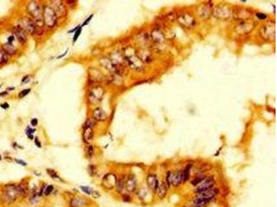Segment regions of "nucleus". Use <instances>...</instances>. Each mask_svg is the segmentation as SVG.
<instances>
[{
  "instance_id": "f257e3e1",
  "label": "nucleus",
  "mask_w": 277,
  "mask_h": 207,
  "mask_svg": "<svg viewBox=\"0 0 277 207\" xmlns=\"http://www.w3.org/2000/svg\"><path fill=\"white\" fill-rule=\"evenodd\" d=\"M20 196L17 185L8 184L4 187L1 196L2 200L4 203L10 204L14 203Z\"/></svg>"
},
{
  "instance_id": "f03ea898",
  "label": "nucleus",
  "mask_w": 277,
  "mask_h": 207,
  "mask_svg": "<svg viewBox=\"0 0 277 207\" xmlns=\"http://www.w3.org/2000/svg\"><path fill=\"white\" fill-rule=\"evenodd\" d=\"M42 16H43V21L45 25L48 27L51 28L55 25L57 22L56 14H55L54 10L52 9L51 8L45 6L43 9Z\"/></svg>"
},
{
  "instance_id": "7ed1b4c3",
  "label": "nucleus",
  "mask_w": 277,
  "mask_h": 207,
  "mask_svg": "<svg viewBox=\"0 0 277 207\" xmlns=\"http://www.w3.org/2000/svg\"><path fill=\"white\" fill-rule=\"evenodd\" d=\"M27 10L30 15L36 20H40L42 17V10L38 2H31L28 4Z\"/></svg>"
},
{
  "instance_id": "20e7f679",
  "label": "nucleus",
  "mask_w": 277,
  "mask_h": 207,
  "mask_svg": "<svg viewBox=\"0 0 277 207\" xmlns=\"http://www.w3.org/2000/svg\"><path fill=\"white\" fill-rule=\"evenodd\" d=\"M215 184V180L213 177H206L200 184L198 185V187L195 189V193H200L202 192L206 191L207 190L211 189Z\"/></svg>"
},
{
  "instance_id": "39448f33",
  "label": "nucleus",
  "mask_w": 277,
  "mask_h": 207,
  "mask_svg": "<svg viewBox=\"0 0 277 207\" xmlns=\"http://www.w3.org/2000/svg\"><path fill=\"white\" fill-rule=\"evenodd\" d=\"M20 27L25 32H27L30 34H33L36 32V24L32 22L31 20L26 17L21 20Z\"/></svg>"
},
{
  "instance_id": "423d86ee",
  "label": "nucleus",
  "mask_w": 277,
  "mask_h": 207,
  "mask_svg": "<svg viewBox=\"0 0 277 207\" xmlns=\"http://www.w3.org/2000/svg\"><path fill=\"white\" fill-rule=\"evenodd\" d=\"M103 95V90L101 87H95L89 93V99L91 102H97L102 98Z\"/></svg>"
},
{
  "instance_id": "0eeeda50",
  "label": "nucleus",
  "mask_w": 277,
  "mask_h": 207,
  "mask_svg": "<svg viewBox=\"0 0 277 207\" xmlns=\"http://www.w3.org/2000/svg\"><path fill=\"white\" fill-rule=\"evenodd\" d=\"M182 181V172L180 171H176L174 172H171V177H170V184L173 187H177L180 184L181 182Z\"/></svg>"
},
{
  "instance_id": "6e6552de",
  "label": "nucleus",
  "mask_w": 277,
  "mask_h": 207,
  "mask_svg": "<svg viewBox=\"0 0 277 207\" xmlns=\"http://www.w3.org/2000/svg\"><path fill=\"white\" fill-rule=\"evenodd\" d=\"M218 189L212 188H211V189L206 191L198 193V198L207 199V200H211V199L214 198L215 196L218 194Z\"/></svg>"
},
{
  "instance_id": "1a4fd4ad",
  "label": "nucleus",
  "mask_w": 277,
  "mask_h": 207,
  "mask_svg": "<svg viewBox=\"0 0 277 207\" xmlns=\"http://www.w3.org/2000/svg\"><path fill=\"white\" fill-rule=\"evenodd\" d=\"M126 187L127 191L128 192H133L135 191L136 188H137V181H136L135 177L134 176L130 175L126 179Z\"/></svg>"
},
{
  "instance_id": "9d476101",
  "label": "nucleus",
  "mask_w": 277,
  "mask_h": 207,
  "mask_svg": "<svg viewBox=\"0 0 277 207\" xmlns=\"http://www.w3.org/2000/svg\"><path fill=\"white\" fill-rule=\"evenodd\" d=\"M147 183L149 186V187L151 188L153 190V191L154 193L157 192V188L159 187V181L157 179V177L155 176H153V175H150L148 177L147 179Z\"/></svg>"
},
{
  "instance_id": "9b49d317",
  "label": "nucleus",
  "mask_w": 277,
  "mask_h": 207,
  "mask_svg": "<svg viewBox=\"0 0 277 207\" xmlns=\"http://www.w3.org/2000/svg\"><path fill=\"white\" fill-rule=\"evenodd\" d=\"M14 33L20 43H22V44L26 43V40H27V38H26L25 32L20 27V26L19 27L15 28Z\"/></svg>"
},
{
  "instance_id": "f8f14e48",
  "label": "nucleus",
  "mask_w": 277,
  "mask_h": 207,
  "mask_svg": "<svg viewBox=\"0 0 277 207\" xmlns=\"http://www.w3.org/2000/svg\"><path fill=\"white\" fill-rule=\"evenodd\" d=\"M17 187L20 196H22V197H27L29 193V188L28 184H26V182H22L17 185Z\"/></svg>"
},
{
  "instance_id": "ddd939ff",
  "label": "nucleus",
  "mask_w": 277,
  "mask_h": 207,
  "mask_svg": "<svg viewBox=\"0 0 277 207\" xmlns=\"http://www.w3.org/2000/svg\"><path fill=\"white\" fill-rule=\"evenodd\" d=\"M93 137H94L93 129L90 128V127H84L83 135H82L84 141L87 143H89L92 140Z\"/></svg>"
},
{
  "instance_id": "4468645a",
  "label": "nucleus",
  "mask_w": 277,
  "mask_h": 207,
  "mask_svg": "<svg viewBox=\"0 0 277 207\" xmlns=\"http://www.w3.org/2000/svg\"><path fill=\"white\" fill-rule=\"evenodd\" d=\"M93 115H94V119L98 121H104L107 118L105 112L103 109H101V108H97V109H95Z\"/></svg>"
},
{
  "instance_id": "2eb2a0df",
  "label": "nucleus",
  "mask_w": 277,
  "mask_h": 207,
  "mask_svg": "<svg viewBox=\"0 0 277 207\" xmlns=\"http://www.w3.org/2000/svg\"><path fill=\"white\" fill-rule=\"evenodd\" d=\"M85 203L86 200L83 198H74L69 202V206L70 207H82Z\"/></svg>"
},
{
  "instance_id": "dca6fc26",
  "label": "nucleus",
  "mask_w": 277,
  "mask_h": 207,
  "mask_svg": "<svg viewBox=\"0 0 277 207\" xmlns=\"http://www.w3.org/2000/svg\"><path fill=\"white\" fill-rule=\"evenodd\" d=\"M167 187L168 186L166 184V183L165 182H162L161 184L159 185V187L157 188V194L159 198L163 199L166 197V195L167 194Z\"/></svg>"
},
{
  "instance_id": "f3484780",
  "label": "nucleus",
  "mask_w": 277,
  "mask_h": 207,
  "mask_svg": "<svg viewBox=\"0 0 277 207\" xmlns=\"http://www.w3.org/2000/svg\"><path fill=\"white\" fill-rule=\"evenodd\" d=\"M126 177L125 176H121L120 178L117 180L116 183V191L119 193H121L123 191V188L126 186Z\"/></svg>"
},
{
  "instance_id": "a211bd4d",
  "label": "nucleus",
  "mask_w": 277,
  "mask_h": 207,
  "mask_svg": "<svg viewBox=\"0 0 277 207\" xmlns=\"http://www.w3.org/2000/svg\"><path fill=\"white\" fill-rule=\"evenodd\" d=\"M191 169V164H188V165L185 167V169H184V171L182 172V180L184 182H187L189 179V177H190Z\"/></svg>"
},
{
  "instance_id": "6ab92c4d",
  "label": "nucleus",
  "mask_w": 277,
  "mask_h": 207,
  "mask_svg": "<svg viewBox=\"0 0 277 207\" xmlns=\"http://www.w3.org/2000/svg\"><path fill=\"white\" fill-rule=\"evenodd\" d=\"M4 51L8 55H13L15 53L16 49L11 44L9 43L4 45Z\"/></svg>"
},
{
  "instance_id": "aec40b11",
  "label": "nucleus",
  "mask_w": 277,
  "mask_h": 207,
  "mask_svg": "<svg viewBox=\"0 0 277 207\" xmlns=\"http://www.w3.org/2000/svg\"><path fill=\"white\" fill-rule=\"evenodd\" d=\"M46 171L47 172V174L49 175V176L51 177V178H53V179H58V180H60V181H62V179H61L60 177V176H58V172L55 171V170L52 169H47Z\"/></svg>"
},
{
  "instance_id": "412c9836",
  "label": "nucleus",
  "mask_w": 277,
  "mask_h": 207,
  "mask_svg": "<svg viewBox=\"0 0 277 207\" xmlns=\"http://www.w3.org/2000/svg\"><path fill=\"white\" fill-rule=\"evenodd\" d=\"M39 198L40 197L39 196V193H37V190L36 189L33 190V191H32V193L31 195V197L29 198V201H30L31 203H36L38 201Z\"/></svg>"
},
{
  "instance_id": "4be33fe9",
  "label": "nucleus",
  "mask_w": 277,
  "mask_h": 207,
  "mask_svg": "<svg viewBox=\"0 0 277 207\" xmlns=\"http://www.w3.org/2000/svg\"><path fill=\"white\" fill-rule=\"evenodd\" d=\"M212 200V199H211ZM211 200H207V199H203V198H198L196 199V200L194 201V203H195V204H196L197 206H203V205H205V204H207V203H209L210 201H211Z\"/></svg>"
},
{
  "instance_id": "5701e85b",
  "label": "nucleus",
  "mask_w": 277,
  "mask_h": 207,
  "mask_svg": "<svg viewBox=\"0 0 277 207\" xmlns=\"http://www.w3.org/2000/svg\"><path fill=\"white\" fill-rule=\"evenodd\" d=\"M9 60V56L4 50H0V64H5Z\"/></svg>"
},
{
  "instance_id": "b1692460",
  "label": "nucleus",
  "mask_w": 277,
  "mask_h": 207,
  "mask_svg": "<svg viewBox=\"0 0 277 207\" xmlns=\"http://www.w3.org/2000/svg\"><path fill=\"white\" fill-rule=\"evenodd\" d=\"M54 185H52V184L48 185L47 187H46L44 188V196L48 197V196L50 195L53 192H54Z\"/></svg>"
},
{
  "instance_id": "393cba45",
  "label": "nucleus",
  "mask_w": 277,
  "mask_h": 207,
  "mask_svg": "<svg viewBox=\"0 0 277 207\" xmlns=\"http://www.w3.org/2000/svg\"><path fill=\"white\" fill-rule=\"evenodd\" d=\"M87 171H88V173L91 177H94L95 176H97V167L94 165H89L88 168H87Z\"/></svg>"
},
{
  "instance_id": "a878e982",
  "label": "nucleus",
  "mask_w": 277,
  "mask_h": 207,
  "mask_svg": "<svg viewBox=\"0 0 277 207\" xmlns=\"http://www.w3.org/2000/svg\"><path fill=\"white\" fill-rule=\"evenodd\" d=\"M96 124H97V122H96V119L94 118H89L85 122L84 127H90V128L93 129L96 125Z\"/></svg>"
},
{
  "instance_id": "bb28decb",
  "label": "nucleus",
  "mask_w": 277,
  "mask_h": 207,
  "mask_svg": "<svg viewBox=\"0 0 277 207\" xmlns=\"http://www.w3.org/2000/svg\"><path fill=\"white\" fill-rule=\"evenodd\" d=\"M205 178H206V177L204 176L196 177L195 178L193 179V181L191 182V184H192L193 186H198L199 184H200V183L203 181Z\"/></svg>"
},
{
  "instance_id": "cd10ccee",
  "label": "nucleus",
  "mask_w": 277,
  "mask_h": 207,
  "mask_svg": "<svg viewBox=\"0 0 277 207\" xmlns=\"http://www.w3.org/2000/svg\"><path fill=\"white\" fill-rule=\"evenodd\" d=\"M55 8H56V10H55V11H56V13H59L60 14H61V15H65V7L63 6V5L61 4V3H58V5L56 6H55Z\"/></svg>"
},
{
  "instance_id": "c85d7f7f",
  "label": "nucleus",
  "mask_w": 277,
  "mask_h": 207,
  "mask_svg": "<svg viewBox=\"0 0 277 207\" xmlns=\"http://www.w3.org/2000/svg\"><path fill=\"white\" fill-rule=\"evenodd\" d=\"M80 188H81V191L82 192H84L85 194L88 195H91V193L92 192V189L89 187H84V186H81L80 187Z\"/></svg>"
},
{
  "instance_id": "c756f323",
  "label": "nucleus",
  "mask_w": 277,
  "mask_h": 207,
  "mask_svg": "<svg viewBox=\"0 0 277 207\" xmlns=\"http://www.w3.org/2000/svg\"><path fill=\"white\" fill-rule=\"evenodd\" d=\"M87 155L88 156L89 158H92L93 156L94 155V148L93 146H89L88 148H87Z\"/></svg>"
},
{
  "instance_id": "7c9ffc66",
  "label": "nucleus",
  "mask_w": 277,
  "mask_h": 207,
  "mask_svg": "<svg viewBox=\"0 0 277 207\" xmlns=\"http://www.w3.org/2000/svg\"><path fill=\"white\" fill-rule=\"evenodd\" d=\"M30 91H31V89H29L23 90V91H21V92L20 93V94H19V97L22 98V97H25L26 95H27L29 93H30Z\"/></svg>"
},
{
  "instance_id": "2f4dec72",
  "label": "nucleus",
  "mask_w": 277,
  "mask_h": 207,
  "mask_svg": "<svg viewBox=\"0 0 277 207\" xmlns=\"http://www.w3.org/2000/svg\"><path fill=\"white\" fill-rule=\"evenodd\" d=\"M170 177H171V172L168 171L166 176V183L169 187H170V184H170Z\"/></svg>"
},
{
  "instance_id": "473e14b6",
  "label": "nucleus",
  "mask_w": 277,
  "mask_h": 207,
  "mask_svg": "<svg viewBox=\"0 0 277 207\" xmlns=\"http://www.w3.org/2000/svg\"><path fill=\"white\" fill-rule=\"evenodd\" d=\"M81 31H82L81 28H78V29H77V31H76V33H75V34H74V42H76V39H78V38L80 35V34H81Z\"/></svg>"
},
{
  "instance_id": "72a5a7b5",
  "label": "nucleus",
  "mask_w": 277,
  "mask_h": 207,
  "mask_svg": "<svg viewBox=\"0 0 277 207\" xmlns=\"http://www.w3.org/2000/svg\"><path fill=\"white\" fill-rule=\"evenodd\" d=\"M25 132H26V135H27V136H28V135H33V133L35 132V129H32L31 128H30V127H27V128H26V129Z\"/></svg>"
},
{
  "instance_id": "f704fd0d",
  "label": "nucleus",
  "mask_w": 277,
  "mask_h": 207,
  "mask_svg": "<svg viewBox=\"0 0 277 207\" xmlns=\"http://www.w3.org/2000/svg\"><path fill=\"white\" fill-rule=\"evenodd\" d=\"M15 161L16 162V163L18 164H20V165H21V166H27V163L23 161V160H17V159H15Z\"/></svg>"
},
{
  "instance_id": "c9c22d12",
  "label": "nucleus",
  "mask_w": 277,
  "mask_h": 207,
  "mask_svg": "<svg viewBox=\"0 0 277 207\" xmlns=\"http://www.w3.org/2000/svg\"><path fill=\"white\" fill-rule=\"evenodd\" d=\"M122 198H123V200L124 202H130L131 201V198H130V195H126V194L123 195V196H122Z\"/></svg>"
},
{
  "instance_id": "e433bc0d",
  "label": "nucleus",
  "mask_w": 277,
  "mask_h": 207,
  "mask_svg": "<svg viewBox=\"0 0 277 207\" xmlns=\"http://www.w3.org/2000/svg\"><path fill=\"white\" fill-rule=\"evenodd\" d=\"M91 195H92V197L94 198H99L100 196H101L100 193H98V192H97V191H92V192L91 193Z\"/></svg>"
},
{
  "instance_id": "4c0bfd02",
  "label": "nucleus",
  "mask_w": 277,
  "mask_h": 207,
  "mask_svg": "<svg viewBox=\"0 0 277 207\" xmlns=\"http://www.w3.org/2000/svg\"><path fill=\"white\" fill-rule=\"evenodd\" d=\"M35 144H36V145L37 147H38V148H41V147H42L41 142H40V140H38V137H36V139H35Z\"/></svg>"
},
{
  "instance_id": "58836bf2",
  "label": "nucleus",
  "mask_w": 277,
  "mask_h": 207,
  "mask_svg": "<svg viewBox=\"0 0 277 207\" xmlns=\"http://www.w3.org/2000/svg\"><path fill=\"white\" fill-rule=\"evenodd\" d=\"M92 17H93V15H90L89 17L87 18L86 20H85V22L83 23V24H82V26H86L87 24H88V23L90 22V21H91V19H92Z\"/></svg>"
},
{
  "instance_id": "ea45409f",
  "label": "nucleus",
  "mask_w": 277,
  "mask_h": 207,
  "mask_svg": "<svg viewBox=\"0 0 277 207\" xmlns=\"http://www.w3.org/2000/svg\"><path fill=\"white\" fill-rule=\"evenodd\" d=\"M38 119L36 118H34L31 120V124H32V126H36L37 124H38Z\"/></svg>"
},
{
  "instance_id": "a19ab883",
  "label": "nucleus",
  "mask_w": 277,
  "mask_h": 207,
  "mask_svg": "<svg viewBox=\"0 0 277 207\" xmlns=\"http://www.w3.org/2000/svg\"><path fill=\"white\" fill-rule=\"evenodd\" d=\"M257 15V17L259 18V19H265V18L266 17V15H265L264 14H263V13H258V14L256 15Z\"/></svg>"
},
{
  "instance_id": "79ce46f5",
  "label": "nucleus",
  "mask_w": 277,
  "mask_h": 207,
  "mask_svg": "<svg viewBox=\"0 0 277 207\" xmlns=\"http://www.w3.org/2000/svg\"><path fill=\"white\" fill-rule=\"evenodd\" d=\"M1 107L4 108V109H6V108H8L9 107V105L7 103H3V104L1 105Z\"/></svg>"
},
{
  "instance_id": "37998d69",
  "label": "nucleus",
  "mask_w": 277,
  "mask_h": 207,
  "mask_svg": "<svg viewBox=\"0 0 277 207\" xmlns=\"http://www.w3.org/2000/svg\"><path fill=\"white\" fill-rule=\"evenodd\" d=\"M14 40V37L13 36H10V38H9V44H11L12 43V42Z\"/></svg>"
},
{
  "instance_id": "c03bdc74",
  "label": "nucleus",
  "mask_w": 277,
  "mask_h": 207,
  "mask_svg": "<svg viewBox=\"0 0 277 207\" xmlns=\"http://www.w3.org/2000/svg\"><path fill=\"white\" fill-rule=\"evenodd\" d=\"M66 52H67V50H66V51L65 53L64 54H63L62 55H60V56H59V57H58V59H60V58H61V57H64L65 56V55L66 54Z\"/></svg>"
},
{
  "instance_id": "a18cd8bd",
  "label": "nucleus",
  "mask_w": 277,
  "mask_h": 207,
  "mask_svg": "<svg viewBox=\"0 0 277 207\" xmlns=\"http://www.w3.org/2000/svg\"><path fill=\"white\" fill-rule=\"evenodd\" d=\"M7 94V93H0V95H6Z\"/></svg>"
},
{
  "instance_id": "49530a36",
  "label": "nucleus",
  "mask_w": 277,
  "mask_h": 207,
  "mask_svg": "<svg viewBox=\"0 0 277 207\" xmlns=\"http://www.w3.org/2000/svg\"><path fill=\"white\" fill-rule=\"evenodd\" d=\"M0 160H1V156H0Z\"/></svg>"
},
{
  "instance_id": "de8ad7c7",
  "label": "nucleus",
  "mask_w": 277,
  "mask_h": 207,
  "mask_svg": "<svg viewBox=\"0 0 277 207\" xmlns=\"http://www.w3.org/2000/svg\"><path fill=\"white\" fill-rule=\"evenodd\" d=\"M198 207H200V206H198Z\"/></svg>"
}]
</instances>
